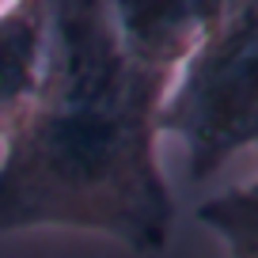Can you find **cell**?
<instances>
[{"instance_id": "obj_2", "label": "cell", "mask_w": 258, "mask_h": 258, "mask_svg": "<svg viewBox=\"0 0 258 258\" xmlns=\"http://www.w3.org/2000/svg\"><path fill=\"white\" fill-rule=\"evenodd\" d=\"M156 133L182 141L194 182L258 145V0L220 8L171 76Z\"/></svg>"}, {"instance_id": "obj_5", "label": "cell", "mask_w": 258, "mask_h": 258, "mask_svg": "<svg viewBox=\"0 0 258 258\" xmlns=\"http://www.w3.org/2000/svg\"><path fill=\"white\" fill-rule=\"evenodd\" d=\"M198 220L220 235L228 258H258V178L202 202Z\"/></svg>"}, {"instance_id": "obj_4", "label": "cell", "mask_w": 258, "mask_h": 258, "mask_svg": "<svg viewBox=\"0 0 258 258\" xmlns=\"http://www.w3.org/2000/svg\"><path fill=\"white\" fill-rule=\"evenodd\" d=\"M46 4H0V137L12 129L38 80Z\"/></svg>"}, {"instance_id": "obj_3", "label": "cell", "mask_w": 258, "mask_h": 258, "mask_svg": "<svg viewBox=\"0 0 258 258\" xmlns=\"http://www.w3.org/2000/svg\"><path fill=\"white\" fill-rule=\"evenodd\" d=\"M224 4L213 0H186V4H152V0H114L110 19L121 46L145 64L175 73L194 53L202 34L213 27Z\"/></svg>"}, {"instance_id": "obj_1", "label": "cell", "mask_w": 258, "mask_h": 258, "mask_svg": "<svg viewBox=\"0 0 258 258\" xmlns=\"http://www.w3.org/2000/svg\"><path fill=\"white\" fill-rule=\"evenodd\" d=\"M171 76L121 46L110 4H46L38 80L0 137V235L61 224L137 254L167 247L175 198L156 156V114Z\"/></svg>"}]
</instances>
